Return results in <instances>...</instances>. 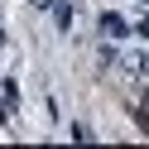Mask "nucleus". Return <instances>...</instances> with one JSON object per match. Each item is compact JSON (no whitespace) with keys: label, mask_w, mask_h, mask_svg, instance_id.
<instances>
[{"label":"nucleus","mask_w":149,"mask_h":149,"mask_svg":"<svg viewBox=\"0 0 149 149\" xmlns=\"http://www.w3.org/2000/svg\"><path fill=\"white\" fill-rule=\"evenodd\" d=\"M101 29H106L111 39H125V34H130V24L120 19V15H101Z\"/></svg>","instance_id":"obj_1"},{"label":"nucleus","mask_w":149,"mask_h":149,"mask_svg":"<svg viewBox=\"0 0 149 149\" xmlns=\"http://www.w3.org/2000/svg\"><path fill=\"white\" fill-rule=\"evenodd\" d=\"M125 68H130V72H139V77H149V53H130Z\"/></svg>","instance_id":"obj_2"},{"label":"nucleus","mask_w":149,"mask_h":149,"mask_svg":"<svg viewBox=\"0 0 149 149\" xmlns=\"http://www.w3.org/2000/svg\"><path fill=\"white\" fill-rule=\"evenodd\" d=\"M135 29H139V34H144V39H149V19H139V24H135Z\"/></svg>","instance_id":"obj_3"}]
</instances>
